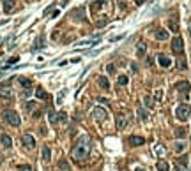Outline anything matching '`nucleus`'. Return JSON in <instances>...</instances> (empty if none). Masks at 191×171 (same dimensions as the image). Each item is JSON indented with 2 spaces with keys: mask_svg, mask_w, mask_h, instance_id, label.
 Returning <instances> with one entry per match:
<instances>
[{
  "mask_svg": "<svg viewBox=\"0 0 191 171\" xmlns=\"http://www.w3.org/2000/svg\"><path fill=\"white\" fill-rule=\"evenodd\" d=\"M159 99H161V90H158L156 92V101H159Z\"/></svg>",
  "mask_w": 191,
  "mask_h": 171,
  "instance_id": "e433bc0d",
  "label": "nucleus"
},
{
  "mask_svg": "<svg viewBox=\"0 0 191 171\" xmlns=\"http://www.w3.org/2000/svg\"><path fill=\"white\" fill-rule=\"evenodd\" d=\"M175 88L181 92V94H184V95H186V94L189 92V83H188V81H179V83L175 85Z\"/></svg>",
  "mask_w": 191,
  "mask_h": 171,
  "instance_id": "6e6552de",
  "label": "nucleus"
},
{
  "mask_svg": "<svg viewBox=\"0 0 191 171\" xmlns=\"http://www.w3.org/2000/svg\"><path fill=\"white\" fill-rule=\"evenodd\" d=\"M173 150L177 152V153H182V152L186 150V143H184V141H177V143L173 145Z\"/></svg>",
  "mask_w": 191,
  "mask_h": 171,
  "instance_id": "a211bd4d",
  "label": "nucleus"
},
{
  "mask_svg": "<svg viewBox=\"0 0 191 171\" xmlns=\"http://www.w3.org/2000/svg\"><path fill=\"white\" fill-rule=\"evenodd\" d=\"M20 60V58H18V57H12V58H11L9 60V64H16V62Z\"/></svg>",
  "mask_w": 191,
  "mask_h": 171,
  "instance_id": "c9c22d12",
  "label": "nucleus"
},
{
  "mask_svg": "<svg viewBox=\"0 0 191 171\" xmlns=\"http://www.w3.org/2000/svg\"><path fill=\"white\" fill-rule=\"evenodd\" d=\"M135 171H145V169H135Z\"/></svg>",
  "mask_w": 191,
  "mask_h": 171,
  "instance_id": "4c0bfd02",
  "label": "nucleus"
},
{
  "mask_svg": "<svg viewBox=\"0 0 191 171\" xmlns=\"http://www.w3.org/2000/svg\"><path fill=\"white\" fill-rule=\"evenodd\" d=\"M20 85H21V87H25L27 90H29V88H32V81L27 80V78H20Z\"/></svg>",
  "mask_w": 191,
  "mask_h": 171,
  "instance_id": "b1692460",
  "label": "nucleus"
},
{
  "mask_svg": "<svg viewBox=\"0 0 191 171\" xmlns=\"http://www.w3.org/2000/svg\"><path fill=\"white\" fill-rule=\"evenodd\" d=\"M25 108H27V110L30 111L32 108H34V102H27V104H25Z\"/></svg>",
  "mask_w": 191,
  "mask_h": 171,
  "instance_id": "f704fd0d",
  "label": "nucleus"
},
{
  "mask_svg": "<svg viewBox=\"0 0 191 171\" xmlns=\"http://www.w3.org/2000/svg\"><path fill=\"white\" fill-rule=\"evenodd\" d=\"M106 117H108V113H106L104 108H94V110H92V118H94V120L104 122L106 120Z\"/></svg>",
  "mask_w": 191,
  "mask_h": 171,
  "instance_id": "20e7f679",
  "label": "nucleus"
},
{
  "mask_svg": "<svg viewBox=\"0 0 191 171\" xmlns=\"http://www.w3.org/2000/svg\"><path fill=\"white\" fill-rule=\"evenodd\" d=\"M152 97H149V95H147V97H145V99H143V106H145V108H152Z\"/></svg>",
  "mask_w": 191,
  "mask_h": 171,
  "instance_id": "bb28decb",
  "label": "nucleus"
},
{
  "mask_svg": "<svg viewBox=\"0 0 191 171\" xmlns=\"http://www.w3.org/2000/svg\"><path fill=\"white\" fill-rule=\"evenodd\" d=\"M126 125H128V117H126V115H119V117H117V129L122 131Z\"/></svg>",
  "mask_w": 191,
  "mask_h": 171,
  "instance_id": "1a4fd4ad",
  "label": "nucleus"
},
{
  "mask_svg": "<svg viewBox=\"0 0 191 171\" xmlns=\"http://www.w3.org/2000/svg\"><path fill=\"white\" fill-rule=\"evenodd\" d=\"M0 141H2V145H4L5 148H11V145H12V140H11V138L7 136V134H2Z\"/></svg>",
  "mask_w": 191,
  "mask_h": 171,
  "instance_id": "aec40b11",
  "label": "nucleus"
},
{
  "mask_svg": "<svg viewBox=\"0 0 191 171\" xmlns=\"http://www.w3.org/2000/svg\"><path fill=\"white\" fill-rule=\"evenodd\" d=\"M59 169L60 171H71L69 162L66 161V159H60V161H59Z\"/></svg>",
  "mask_w": 191,
  "mask_h": 171,
  "instance_id": "412c9836",
  "label": "nucleus"
},
{
  "mask_svg": "<svg viewBox=\"0 0 191 171\" xmlns=\"http://www.w3.org/2000/svg\"><path fill=\"white\" fill-rule=\"evenodd\" d=\"M147 53V44L145 42H138V46H136V55L138 57H143Z\"/></svg>",
  "mask_w": 191,
  "mask_h": 171,
  "instance_id": "2eb2a0df",
  "label": "nucleus"
},
{
  "mask_svg": "<svg viewBox=\"0 0 191 171\" xmlns=\"http://www.w3.org/2000/svg\"><path fill=\"white\" fill-rule=\"evenodd\" d=\"M168 35H170V34L165 30V28H159V30L156 32V39L158 41H166L168 39Z\"/></svg>",
  "mask_w": 191,
  "mask_h": 171,
  "instance_id": "ddd939ff",
  "label": "nucleus"
},
{
  "mask_svg": "<svg viewBox=\"0 0 191 171\" xmlns=\"http://www.w3.org/2000/svg\"><path fill=\"white\" fill-rule=\"evenodd\" d=\"M143 143H145V140L142 136H131L129 138V145H133V146H140Z\"/></svg>",
  "mask_w": 191,
  "mask_h": 171,
  "instance_id": "9b49d317",
  "label": "nucleus"
},
{
  "mask_svg": "<svg viewBox=\"0 0 191 171\" xmlns=\"http://www.w3.org/2000/svg\"><path fill=\"white\" fill-rule=\"evenodd\" d=\"M186 134H188V129H186V127L175 129V136H177V138H186Z\"/></svg>",
  "mask_w": 191,
  "mask_h": 171,
  "instance_id": "5701e85b",
  "label": "nucleus"
},
{
  "mask_svg": "<svg viewBox=\"0 0 191 171\" xmlns=\"http://www.w3.org/2000/svg\"><path fill=\"white\" fill-rule=\"evenodd\" d=\"M172 50L175 51L177 55H181L182 51H184V42H182V39L179 37V35L172 39Z\"/></svg>",
  "mask_w": 191,
  "mask_h": 171,
  "instance_id": "39448f33",
  "label": "nucleus"
},
{
  "mask_svg": "<svg viewBox=\"0 0 191 171\" xmlns=\"http://www.w3.org/2000/svg\"><path fill=\"white\" fill-rule=\"evenodd\" d=\"M156 168H158V171H168V162L166 161H158Z\"/></svg>",
  "mask_w": 191,
  "mask_h": 171,
  "instance_id": "4be33fe9",
  "label": "nucleus"
},
{
  "mask_svg": "<svg viewBox=\"0 0 191 171\" xmlns=\"http://www.w3.org/2000/svg\"><path fill=\"white\" fill-rule=\"evenodd\" d=\"M168 27H170L172 32H179V21H177V18H170L168 20Z\"/></svg>",
  "mask_w": 191,
  "mask_h": 171,
  "instance_id": "dca6fc26",
  "label": "nucleus"
},
{
  "mask_svg": "<svg viewBox=\"0 0 191 171\" xmlns=\"http://www.w3.org/2000/svg\"><path fill=\"white\" fill-rule=\"evenodd\" d=\"M36 97H37V99H48V94L43 90V88H37V90H36Z\"/></svg>",
  "mask_w": 191,
  "mask_h": 171,
  "instance_id": "393cba45",
  "label": "nucleus"
},
{
  "mask_svg": "<svg viewBox=\"0 0 191 171\" xmlns=\"http://www.w3.org/2000/svg\"><path fill=\"white\" fill-rule=\"evenodd\" d=\"M21 143H23L27 148H34V146H36V140H34L32 134H23V136H21Z\"/></svg>",
  "mask_w": 191,
  "mask_h": 171,
  "instance_id": "423d86ee",
  "label": "nucleus"
},
{
  "mask_svg": "<svg viewBox=\"0 0 191 171\" xmlns=\"http://www.w3.org/2000/svg\"><path fill=\"white\" fill-rule=\"evenodd\" d=\"M119 85H121V87H124V85H128V76H126V74H122V76H119Z\"/></svg>",
  "mask_w": 191,
  "mask_h": 171,
  "instance_id": "cd10ccee",
  "label": "nucleus"
},
{
  "mask_svg": "<svg viewBox=\"0 0 191 171\" xmlns=\"http://www.w3.org/2000/svg\"><path fill=\"white\" fill-rule=\"evenodd\" d=\"M18 169H20V171H34V169H32V166H29V164H21Z\"/></svg>",
  "mask_w": 191,
  "mask_h": 171,
  "instance_id": "2f4dec72",
  "label": "nucleus"
},
{
  "mask_svg": "<svg viewBox=\"0 0 191 171\" xmlns=\"http://www.w3.org/2000/svg\"><path fill=\"white\" fill-rule=\"evenodd\" d=\"M158 64H159L161 67H165V69H166V67H170V65H172V60L166 57V55H163V53H161V55H158Z\"/></svg>",
  "mask_w": 191,
  "mask_h": 171,
  "instance_id": "0eeeda50",
  "label": "nucleus"
},
{
  "mask_svg": "<svg viewBox=\"0 0 191 171\" xmlns=\"http://www.w3.org/2000/svg\"><path fill=\"white\" fill-rule=\"evenodd\" d=\"M41 155H43V161H50L51 159V150H50V146H43V150H41Z\"/></svg>",
  "mask_w": 191,
  "mask_h": 171,
  "instance_id": "4468645a",
  "label": "nucleus"
},
{
  "mask_svg": "<svg viewBox=\"0 0 191 171\" xmlns=\"http://www.w3.org/2000/svg\"><path fill=\"white\" fill-rule=\"evenodd\" d=\"M89 153H90V138L89 136H81L78 140V143L74 145V148H73V159L81 162L89 157Z\"/></svg>",
  "mask_w": 191,
  "mask_h": 171,
  "instance_id": "f257e3e1",
  "label": "nucleus"
},
{
  "mask_svg": "<svg viewBox=\"0 0 191 171\" xmlns=\"http://www.w3.org/2000/svg\"><path fill=\"white\" fill-rule=\"evenodd\" d=\"M66 120H67V115H66L64 111H60V113L57 115V122H66Z\"/></svg>",
  "mask_w": 191,
  "mask_h": 171,
  "instance_id": "c85d7f7f",
  "label": "nucleus"
},
{
  "mask_svg": "<svg viewBox=\"0 0 191 171\" xmlns=\"http://www.w3.org/2000/svg\"><path fill=\"white\" fill-rule=\"evenodd\" d=\"M48 120H50L51 123H55V122H57V115H55L53 111H50V113H48Z\"/></svg>",
  "mask_w": 191,
  "mask_h": 171,
  "instance_id": "7c9ffc66",
  "label": "nucleus"
},
{
  "mask_svg": "<svg viewBox=\"0 0 191 171\" xmlns=\"http://www.w3.org/2000/svg\"><path fill=\"white\" fill-rule=\"evenodd\" d=\"M138 117H140V120H147V113H145L143 110L138 111Z\"/></svg>",
  "mask_w": 191,
  "mask_h": 171,
  "instance_id": "473e14b6",
  "label": "nucleus"
},
{
  "mask_svg": "<svg viewBox=\"0 0 191 171\" xmlns=\"http://www.w3.org/2000/svg\"><path fill=\"white\" fill-rule=\"evenodd\" d=\"M2 4H4V11L5 12H11V11L14 9V0H4Z\"/></svg>",
  "mask_w": 191,
  "mask_h": 171,
  "instance_id": "6ab92c4d",
  "label": "nucleus"
},
{
  "mask_svg": "<svg viewBox=\"0 0 191 171\" xmlns=\"http://www.w3.org/2000/svg\"><path fill=\"white\" fill-rule=\"evenodd\" d=\"M0 97H4V99H9L11 97L9 85H0Z\"/></svg>",
  "mask_w": 191,
  "mask_h": 171,
  "instance_id": "9d476101",
  "label": "nucleus"
},
{
  "mask_svg": "<svg viewBox=\"0 0 191 171\" xmlns=\"http://www.w3.org/2000/svg\"><path fill=\"white\" fill-rule=\"evenodd\" d=\"M177 67H179L181 71L186 69V67H188V64H186V58H179V60H177Z\"/></svg>",
  "mask_w": 191,
  "mask_h": 171,
  "instance_id": "a878e982",
  "label": "nucleus"
},
{
  "mask_svg": "<svg viewBox=\"0 0 191 171\" xmlns=\"http://www.w3.org/2000/svg\"><path fill=\"white\" fill-rule=\"evenodd\" d=\"M97 85H99L103 90H108V88H110V81H108V78H104V76H99V78H97Z\"/></svg>",
  "mask_w": 191,
  "mask_h": 171,
  "instance_id": "f8f14e48",
  "label": "nucleus"
},
{
  "mask_svg": "<svg viewBox=\"0 0 191 171\" xmlns=\"http://www.w3.org/2000/svg\"><path fill=\"white\" fill-rule=\"evenodd\" d=\"M189 113H191L189 104H181V106L175 110V115H177L179 120H188V118H189Z\"/></svg>",
  "mask_w": 191,
  "mask_h": 171,
  "instance_id": "7ed1b4c3",
  "label": "nucleus"
},
{
  "mask_svg": "<svg viewBox=\"0 0 191 171\" xmlns=\"http://www.w3.org/2000/svg\"><path fill=\"white\" fill-rule=\"evenodd\" d=\"M106 71H108V72H113V71H115V65H106Z\"/></svg>",
  "mask_w": 191,
  "mask_h": 171,
  "instance_id": "72a5a7b5",
  "label": "nucleus"
},
{
  "mask_svg": "<svg viewBox=\"0 0 191 171\" xmlns=\"http://www.w3.org/2000/svg\"><path fill=\"white\" fill-rule=\"evenodd\" d=\"M175 171H188V166H186V164H181V162H177V164H175Z\"/></svg>",
  "mask_w": 191,
  "mask_h": 171,
  "instance_id": "c756f323",
  "label": "nucleus"
},
{
  "mask_svg": "<svg viewBox=\"0 0 191 171\" xmlns=\"http://www.w3.org/2000/svg\"><path fill=\"white\" fill-rule=\"evenodd\" d=\"M46 46V42H44V35H39L37 39H36V44H34V48L36 50H43Z\"/></svg>",
  "mask_w": 191,
  "mask_h": 171,
  "instance_id": "f3484780",
  "label": "nucleus"
},
{
  "mask_svg": "<svg viewBox=\"0 0 191 171\" xmlns=\"http://www.w3.org/2000/svg\"><path fill=\"white\" fill-rule=\"evenodd\" d=\"M2 117H4V120L7 122V123H11V125H14V127H18L20 125V117H18V113L12 110H5L4 113H2Z\"/></svg>",
  "mask_w": 191,
  "mask_h": 171,
  "instance_id": "f03ea898",
  "label": "nucleus"
}]
</instances>
